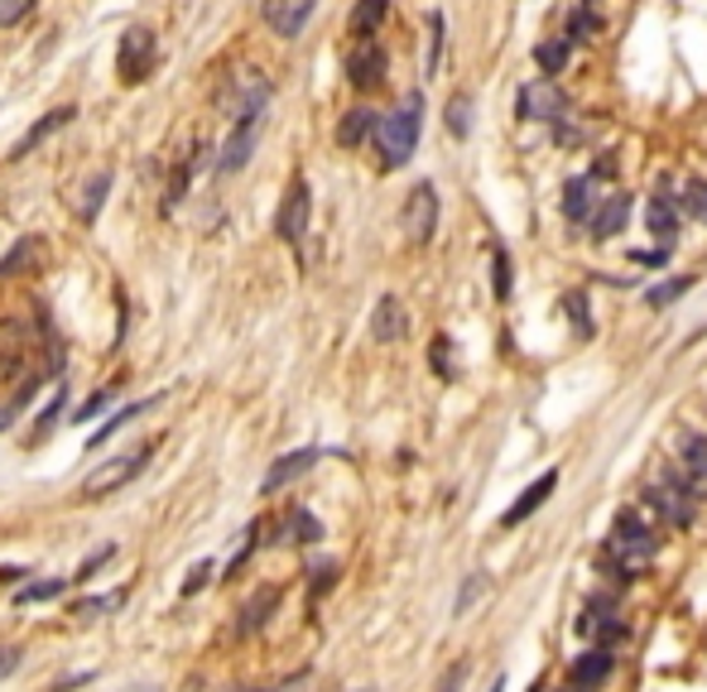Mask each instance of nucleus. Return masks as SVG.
Returning <instances> with one entry per match:
<instances>
[{
  "instance_id": "35",
  "label": "nucleus",
  "mask_w": 707,
  "mask_h": 692,
  "mask_svg": "<svg viewBox=\"0 0 707 692\" xmlns=\"http://www.w3.org/2000/svg\"><path fill=\"white\" fill-rule=\"evenodd\" d=\"M126 596L121 592H111V596H83V602H73L68 610L73 616H83V620H97V616H111V610H121Z\"/></svg>"
},
{
  "instance_id": "18",
  "label": "nucleus",
  "mask_w": 707,
  "mask_h": 692,
  "mask_svg": "<svg viewBox=\"0 0 707 692\" xmlns=\"http://www.w3.org/2000/svg\"><path fill=\"white\" fill-rule=\"evenodd\" d=\"M568 678H572V688H587V692H597L611 678V649H597V645H587L578 659H572V669H568Z\"/></svg>"
},
{
  "instance_id": "50",
  "label": "nucleus",
  "mask_w": 707,
  "mask_h": 692,
  "mask_svg": "<svg viewBox=\"0 0 707 692\" xmlns=\"http://www.w3.org/2000/svg\"><path fill=\"white\" fill-rule=\"evenodd\" d=\"M631 260H635V264H669V250H664V246H660V250H635Z\"/></svg>"
},
{
  "instance_id": "49",
  "label": "nucleus",
  "mask_w": 707,
  "mask_h": 692,
  "mask_svg": "<svg viewBox=\"0 0 707 692\" xmlns=\"http://www.w3.org/2000/svg\"><path fill=\"white\" fill-rule=\"evenodd\" d=\"M20 669V649H10V645H0V678H10Z\"/></svg>"
},
{
  "instance_id": "52",
  "label": "nucleus",
  "mask_w": 707,
  "mask_h": 692,
  "mask_svg": "<svg viewBox=\"0 0 707 692\" xmlns=\"http://www.w3.org/2000/svg\"><path fill=\"white\" fill-rule=\"evenodd\" d=\"M126 692H154V688H126Z\"/></svg>"
},
{
  "instance_id": "24",
  "label": "nucleus",
  "mask_w": 707,
  "mask_h": 692,
  "mask_svg": "<svg viewBox=\"0 0 707 692\" xmlns=\"http://www.w3.org/2000/svg\"><path fill=\"white\" fill-rule=\"evenodd\" d=\"M472 116H476L472 97H467V91H452L448 106H443V126H448V136H452V140H467V136H472Z\"/></svg>"
},
{
  "instance_id": "4",
  "label": "nucleus",
  "mask_w": 707,
  "mask_h": 692,
  "mask_svg": "<svg viewBox=\"0 0 707 692\" xmlns=\"http://www.w3.org/2000/svg\"><path fill=\"white\" fill-rule=\"evenodd\" d=\"M640 500H645L669 529H693V519H698V500H703V482L698 476H688L684 467H669L660 482L645 486V496Z\"/></svg>"
},
{
  "instance_id": "13",
  "label": "nucleus",
  "mask_w": 707,
  "mask_h": 692,
  "mask_svg": "<svg viewBox=\"0 0 707 692\" xmlns=\"http://www.w3.org/2000/svg\"><path fill=\"white\" fill-rule=\"evenodd\" d=\"M313 462H323V447H299V452L275 457V467L265 472V482H260V496H275V490H285L289 482H299L303 472H313Z\"/></svg>"
},
{
  "instance_id": "12",
  "label": "nucleus",
  "mask_w": 707,
  "mask_h": 692,
  "mask_svg": "<svg viewBox=\"0 0 707 692\" xmlns=\"http://www.w3.org/2000/svg\"><path fill=\"white\" fill-rule=\"evenodd\" d=\"M313 6L318 0H260V20L270 24L279 39H299L303 24L313 20Z\"/></svg>"
},
{
  "instance_id": "48",
  "label": "nucleus",
  "mask_w": 707,
  "mask_h": 692,
  "mask_svg": "<svg viewBox=\"0 0 707 692\" xmlns=\"http://www.w3.org/2000/svg\"><path fill=\"white\" fill-rule=\"evenodd\" d=\"M462 678H467V663H452L443 673V683H438V692H462Z\"/></svg>"
},
{
  "instance_id": "29",
  "label": "nucleus",
  "mask_w": 707,
  "mask_h": 692,
  "mask_svg": "<svg viewBox=\"0 0 707 692\" xmlns=\"http://www.w3.org/2000/svg\"><path fill=\"white\" fill-rule=\"evenodd\" d=\"M511 284H515V264H511V256H505V246H491V294L505 303V299H511Z\"/></svg>"
},
{
  "instance_id": "42",
  "label": "nucleus",
  "mask_w": 707,
  "mask_h": 692,
  "mask_svg": "<svg viewBox=\"0 0 707 692\" xmlns=\"http://www.w3.org/2000/svg\"><path fill=\"white\" fill-rule=\"evenodd\" d=\"M30 10H34V0H0V30H15Z\"/></svg>"
},
{
  "instance_id": "41",
  "label": "nucleus",
  "mask_w": 707,
  "mask_h": 692,
  "mask_svg": "<svg viewBox=\"0 0 707 692\" xmlns=\"http://www.w3.org/2000/svg\"><path fill=\"white\" fill-rule=\"evenodd\" d=\"M587 34H597V15H587V10H572V20H568V44H587Z\"/></svg>"
},
{
  "instance_id": "55",
  "label": "nucleus",
  "mask_w": 707,
  "mask_h": 692,
  "mask_svg": "<svg viewBox=\"0 0 707 692\" xmlns=\"http://www.w3.org/2000/svg\"><path fill=\"white\" fill-rule=\"evenodd\" d=\"M564 692H587V688H564Z\"/></svg>"
},
{
  "instance_id": "47",
  "label": "nucleus",
  "mask_w": 707,
  "mask_h": 692,
  "mask_svg": "<svg viewBox=\"0 0 707 692\" xmlns=\"http://www.w3.org/2000/svg\"><path fill=\"white\" fill-rule=\"evenodd\" d=\"M207 572H212V563H207V558H203V563H197V567L189 572V582H183V596H197V592H203Z\"/></svg>"
},
{
  "instance_id": "17",
  "label": "nucleus",
  "mask_w": 707,
  "mask_h": 692,
  "mask_svg": "<svg viewBox=\"0 0 707 692\" xmlns=\"http://www.w3.org/2000/svg\"><path fill=\"white\" fill-rule=\"evenodd\" d=\"M73 116H77V106H53V111H44V116H39V121H34V126L15 140V150H10V159H24L30 150H39V144H44V140L53 136V130L73 126Z\"/></svg>"
},
{
  "instance_id": "31",
  "label": "nucleus",
  "mask_w": 707,
  "mask_h": 692,
  "mask_svg": "<svg viewBox=\"0 0 707 692\" xmlns=\"http://www.w3.org/2000/svg\"><path fill=\"white\" fill-rule=\"evenodd\" d=\"M568 53H572V44H568V34H564V39H549V44H539V48H535V63H539V68L549 73V77H558V73L568 68Z\"/></svg>"
},
{
  "instance_id": "11",
  "label": "nucleus",
  "mask_w": 707,
  "mask_h": 692,
  "mask_svg": "<svg viewBox=\"0 0 707 692\" xmlns=\"http://www.w3.org/2000/svg\"><path fill=\"white\" fill-rule=\"evenodd\" d=\"M346 83L356 91H376L385 83V48L376 39H356V48L346 53Z\"/></svg>"
},
{
  "instance_id": "9",
  "label": "nucleus",
  "mask_w": 707,
  "mask_h": 692,
  "mask_svg": "<svg viewBox=\"0 0 707 692\" xmlns=\"http://www.w3.org/2000/svg\"><path fill=\"white\" fill-rule=\"evenodd\" d=\"M578 635L597 649H611L617 640H625V620L617 616V602L611 596H587V606L578 616Z\"/></svg>"
},
{
  "instance_id": "40",
  "label": "nucleus",
  "mask_w": 707,
  "mask_h": 692,
  "mask_svg": "<svg viewBox=\"0 0 707 692\" xmlns=\"http://www.w3.org/2000/svg\"><path fill=\"white\" fill-rule=\"evenodd\" d=\"M482 587H486V582H482V572H472V577H467V582H462V592H458V602H452V616H467V606H472V602H476V596H482Z\"/></svg>"
},
{
  "instance_id": "46",
  "label": "nucleus",
  "mask_w": 707,
  "mask_h": 692,
  "mask_svg": "<svg viewBox=\"0 0 707 692\" xmlns=\"http://www.w3.org/2000/svg\"><path fill=\"white\" fill-rule=\"evenodd\" d=\"M111 558H116V543H106V549H97V553H92V558H87V563H83V567H77V572H73V582H87V577H92V572H97L101 563H111Z\"/></svg>"
},
{
  "instance_id": "43",
  "label": "nucleus",
  "mask_w": 707,
  "mask_h": 692,
  "mask_svg": "<svg viewBox=\"0 0 707 692\" xmlns=\"http://www.w3.org/2000/svg\"><path fill=\"white\" fill-rule=\"evenodd\" d=\"M30 399H34V385H24V390H20L15 399H10V404H0V433H6V429H10V423H15V419H20V409H24V404H30Z\"/></svg>"
},
{
  "instance_id": "32",
  "label": "nucleus",
  "mask_w": 707,
  "mask_h": 692,
  "mask_svg": "<svg viewBox=\"0 0 707 692\" xmlns=\"http://www.w3.org/2000/svg\"><path fill=\"white\" fill-rule=\"evenodd\" d=\"M68 582H73V577H49V582H24V587L15 592V602H20V606H34V602H53V596H63V592H68Z\"/></svg>"
},
{
  "instance_id": "14",
  "label": "nucleus",
  "mask_w": 707,
  "mask_h": 692,
  "mask_svg": "<svg viewBox=\"0 0 707 692\" xmlns=\"http://www.w3.org/2000/svg\"><path fill=\"white\" fill-rule=\"evenodd\" d=\"M554 490H558V467H549V472H539L535 482H529V486H525V490H519V496H515V505H511V510L501 515V529H515V525H525V519L535 515L539 505H544V500L554 496Z\"/></svg>"
},
{
  "instance_id": "10",
  "label": "nucleus",
  "mask_w": 707,
  "mask_h": 692,
  "mask_svg": "<svg viewBox=\"0 0 707 692\" xmlns=\"http://www.w3.org/2000/svg\"><path fill=\"white\" fill-rule=\"evenodd\" d=\"M519 116H525V121H544V126H564L568 121V97L558 91L554 77L525 83L519 87Z\"/></svg>"
},
{
  "instance_id": "22",
  "label": "nucleus",
  "mask_w": 707,
  "mask_h": 692,
  "mask_svg": "<svg viewBox=\"0 0 707 692\" xmlns=\"http://www.w3.org/2000/svg\"><path fill=\"white\" fill-rule=\"evenodd\" d=\"M106 193H111V169H97L92 179L83 183V197H77V217H83L87 226L97 221V212H101V203H106Z\"/></svg>"
},
{
  "instance_id": "36",
  "label": "nucleus",
  "mask_w": 707,
  "mask_h": 692,
  "mask_svg": "<svg viewBox=\"0 0 707 692\" xmlns=\"http://www.w3.org/2000/svg\"><path fill=\"white\" fill-rule=\"evenodd\" d=\"M429 366L438 370V380H458V366H452V337H433Z\"/></svg>"
},
{
  "instance_id": "16",
  "label": "nucleus",
  "mask_w": 707,
  "mask_h": 692,
  "mask_svg": "<svg viewBox=\"0 0 707 692\" xmlns=\"http://www.w3.org/2000/svg\"><path fill=\"white\" fill-rule=\"evenodd\" d=\"M631 207H635L631 193H611V197H602L597 217L587 221V226H592V241H611V236H621L625 221H631Z\"/></svg>"
},
{
  "instance_id": "19",
  "label": "nucleus",
  "mask_w": 707,
  "mask_h": 692,
  "mask_svg": "<svg viewBox=\"0 0 707 692\" xmlns=\"http://www.w3.org/2000/svg\"><path fill=\"white\" fill-rule=\"evenodd\" d=\"M597 179L587 173V179H568L564 183V217L572 221V226H582V221H592L597 217Z\"/></svg>"
},
{
  "instance_id": "27",
  "label": "nucleus",
  "mask_w": 707,
  "mask_h": 692,
  "mask_svg": "<svg viewBox=\"0 0 707 692\" xmlns=\"http://www.w3.org/2000/svg\"><path fill=\"white\" fill-rule=\"evenodd\" d=\"M154 404H159V399H140V404H126V409H116V414H111V419H106V423H101V429H97V433H92V437H87V447H92V452H97V447L106 443V437H116V433H121V429H126V423H130V419H140V414H144V409H154Z\"/></svg>"
},
{
  "instance_id": "28",
  "label": "nucleus",
  "mask_w": 707,
  "mask_h": 692,
  "mask_svg": "<svg viewBox=\"0 0 707 692\" xmlns=\"http://www.w3.org/2000/svg\"><path fill=\"white\" fill-rule=\"evenodd\" d=\"M564 313H568V323H572V337H578V342H587V337H592V303H587V294H582V289H568V294H564Z\"/></svg>"
},
{
  "instance_id": "8",
  "label": "nucleus",
  "mask_w": 707,
  "mask_h": 692,
  "mask_svg": "<svg viewBox=\"0 0 707 692\" xmlns=\"http://www.w3.org/2000/svg\"><path fill=\"white\" fill-rule=\"evenodd\" d=\"M438 188L429 179L415 183L405 197V212H399V221H405V236H409V246H429L433 241V231H438Z\"/></svg>"
},
{
  "instance_id": "20",
  "label": "nucleus",
  "mask_w": 707,
  "mask_h": 692,
  "mask_svg": "<svg viewBox=\"0 0 707 692\" xmlns=\"http://www.w3.org/2000/svg\"><path fill=\"white\" fill-rule=\"evenodd\" d=\"M376 126H381V116L371 111V106H352V111L338 121V144L342 150H356L366 136H376Z\"/></svg>"
},
{
  "instance_id": "33",
  "label": "nucleus",
  "mask_w": 707,
  "mask_h": 692,
  "mask_svg": "<svg viewBox=\"0 0 707 692\" xmlns=\"http://www.w3.org/2000/svg\"><path fill=\"white\" fill-rule=\"evenodd\" d=\"M693 289V279L688 274H678V279H664V284H655V289H645V303L650 309H669V303H678Z\"/></svg>"
},
{
  "instance_id": "6",
  "label": "nucleus",
  "mask_w": 707,
  "mask_h": 692,
  "mask_svg": "<svg viewBox=\"0 0 707 692\" xmlns=\"http://www.w3.org/2000/svg\"><path fill=\"white\" fill-rule=\"evenodd\" d=\"M309 217H313V193H309V179H289L285 197H279V212H275V236L285 246H303V231H309Z\"/></svg>"
},
{
  "instance_id": "38",
  "label": "nucleus",
  "mask_w": 707,
  "mask_h": 692,
  "mask_svg": "<svg viewBox=\"0 0 707 692\" xmlns=\"http://www.w3.org/2000/svg\"><path fill=\"white\" fill-rule=\"evenodd\" d=\"M684 212H688V217H698V221L707 226V183H703V179H693L688 188H684Z\"/></svg>"
},
{
  "instance_id": "3",
  "label": "nucleus",
  "mask_w": 707,
  "mask_h": 692,
  "mask_svg": "<svg viewBox=\"0 0 707 692\" xmlns=\"http://www.w3.org/2000/svg\"><path fill=\"white\" fill-rule=\"evenodd\" d=\"M419 130H424V97L409 91L395 111L381 116L376 126V154H381V169H405L409 159L419 150Z\"/></svg>"
},
{
  "instance_id": "53",
  "label": "nucleus",
  "mask_w": 707,
  "mask_h": 692,
  "mask_svg": "<svg viewBox=\"0 0 707 692\" xmlns=\"http://www.w3.org/2000/svg\"><path fill=\"white\" fill-rule=\"evenodd\" d=\"M491 692H505V683H491Z\"/></svg>"
},
{
  "instance_id": "15",
  "label": "nucleus",
  "mask_w": 707,
  "mask_h": 692,
  "mask_svg": "<svg viewBox=\"0 0 707 692\" xmlns=\"http://www.w3.org/2000/svg\"><path fill=\"white\" fill-rule=\"evenodd\" d=\"M371 337H376L381 346H395V342L409 337V313H405V303H399L395 294H385L376 303V313H371Z\"/></svg>"
},
{
  "instance_id": "44",
  "label": "nucleus",
  "mask_w": 707,
  "mask_h": 692,
  "mask_svg": "<svg viewBox=\"0 0 707 692\" xmlns=\"http://www.w3.org/2000/svg\"><path fill=\"white\" fill-rule=\"evenodd\" d=\"M63 404H68V390H58V399H53V404L44 409V414H39V433H34V443H39V437H49V433H53V423H58Z\"/></svg>"
},
{
  "instance_id": "30",
  "label": "nucleus",
  "mask_w": 707,
  "mask_h": 692,
  "mask_svg": "<svg viewBox=\"0 0 707 692\" xmlns=\"http://www.w3.org/2000/svg\"><path fill=\"white\" fill-rule=\"evenodd\" d=\"M39 256H44V241H39V236H24V241H15V250L0 260V274H24V264H34Z\"/></svg>"
},
{
  "instance_id": "34",
  "label": "nucleus",
  "mask_w": 707,
  "mask_h": 692,
  "mask_svg": "<svg viewBox=\"0 0 707 692\" xmlns=\"http://www.w3.org/2000/svg\"><path fill=\"white\" fill-rule=\"evenodd\" d=\"M285 534L293 539V543H318L323 539V525L309 515V510H289V519H285Z\"/></svg>"
},
{
  "instance_id": "7",
  "label": "nucleus",
  "mask_w": 707,
  "mask_h": 692,
  "mask_svg": "<svg viewBox=\"0 0 707 692\" xmlns=\"http://www.w3.org/2000/svg\"><path fill=\"white\" fill-rule=\"evenodd\" d=\"M150 443L144 447H136V452H126V457H111V462H101L97 472L87 476L83 482V500H101V496H111V490H121V486H130L136 476L150 467Z\"/></svg>"
},
{
  "instance_id": "2",
  "label": "nucleus",
  "mask_w": 707,
  "mask_h": 692,
  "mask_svg": "<svg viewBox=\"0 0 707 692\" xmlns=\"http://www.w3.org/2000/svg\"><path fill=\"white\" fill-rule=\"evenodd\" d=\"M655 553H660L655 529H650L635 510H621L617 525H611V534H607V543H602V567L617 582H635L640 572L655 563Z\"/></svg>"
},
{
  "instance_id": "51",
  "label": "nucleus",
  "mask_w": 707,
  "mask_h": 692,
  "mask_svg": "<svg viewBox=\"0 0 707 692\" xmlns=\"http://www.w3.org/2000/svg\"><path fill=\"white\" fill-rule=\"evenodd\" d=\"M232 692H265V688H232Z\"/></svg>"
},
{
  "instance_id": "26",
  "label": "nucleus",
  "mask_w": 707,
  "mask_h": 692,
  "mask_svg": "<svg viewBox=\"0 0 707 692\" xmlns=\"http://www.w3.org/2000/svg\"><path fill=\"white\" fill-rule=\"evenodd\" d=\"M275 606H279V587H265V592L250 596V602L242 606V635H256L260 625L275 616Z\"/></svg>"
},
{
  "instance_id": "45",
  "label": "nucleus",
  "mask_w": 707,
  "mask_h": 692,
  "mask_svg": "<svg viewBox=\"0 0 707 692\" xmlns=\"http://www.w3.org/2000/svg\"><path fill=\"white\" fill-rule=\"evenodd\" d=\"M309 577H313V596H318V592H328L332 582H338V563H332V558H323V563H313V567H309Z\"/></svg>"
},
{
  "instance_id": "23",
  "label": "nucleus",
  "mask_w": 707,
  "mask_h": 692,
  "mask_svg": "<svg viewBox=\"0 0 707 692\" xmlns=\"http://www.w3.org/2000/svg\"><path fill=\"white\" fill-rule=\"evenodd\" d=\"M385 15H390V0H356L352 6V34L356 39H376Z\"/></svg>"
},
{
  "instance_id": "54",
  "label": "nucleus",
  "mask_w": 707,
  "mask_h": 692,
  "mask_svg": "<svg viewBox=\"0 0 707 692\" xmlns=\"http://www.w3.org/2000/svg\"><path fill=\"white\" fill-rule=\"evenodd\" d=\"M352 692H376V688H352Z\"/></svg>"
},
{
  "instance_id": "37",
  "label": "nucleus",
  "mask_w": 707,
  "mask_h": 692,
  "mask_svg": "<svg viewBox=\"0 0 707 692\" xmlns=\"http://www.w3.org/2000/svg\"><path fill=\"white\" fill-rule=\"evenodd\" d=\"M116 399H121V385H106V390H97V394H92V399H87V404H83V409H77V423H87V419H97V414H101V409H106V404H116Z\"/></svg>"
},
{
  "instance_id": "5",
  "label": "nucleus",
  "mask_w": 707,
  "mask_h": 692,
  "mask_svg": "<svg viewBox=\"0 0 707 692\" xmlns=\"http://www.w3.org/2000/svg\"><path fill=\"white\" fill-rule=\"evenodd\" d=\"M159 63V48H154V30H144V24H130L121 34V44H116V77H121L126 87H140L144 77L154 73Z\"/></svg>"
},
{
  "instance_id": "21",
  "label": "nucleus",
  "mask_w": 707,
  "mask_h": 692,
  "mask_svg": "<svg viewBox=\"0 0 707 692\" xmlns=\"http://www.w3.org/2000/svg\"><path fill=\"white\" fill-rule=\"evenodd\" d=\"M645 226H650V236H655V241L664 246V250H669L674 241H678V207L669 203V197H655V203H650L645 207Z\"/></svg>"
},
{
  "instance_id": "1",
  "label": "nucleus",
  "mask_w": 707,
  "mask_h": 692,
  "mask_svg": "<svg viewBox=\"0 0 707 692\" xmlns=\"http://www.w3.org/2000/svg\"><path fill=\"white\" fill-rule=\"evenodd\" d=\"M265 106H270V83H265V73H250L242 101H236L232 136L222 140L217 159H212V169H217V173H242V169L250 164V154H256V140H260V126H265Z\"/></svg>"
},
{
  "instance_id": "25",
  "label": "nucleus",
  "mask_w": 707,
  "mask_h": 692,
  "mask_svg": "<svg viewBox=\"0 0 707 692\" xmlns=\"http://www.w3.org/2000/svg\"><path fill=\"white\" fill-rule=\"evenodd\" d=\"M678 467L688 476H698L707 486V433H684L678 437Z\"/></svg>"
},
{
  "instance_id": "39",
  "label": "nucleus",
  "mask_w": 707,
  "mask_h": 692,
  "mask_svg": "<svg viewBox=\"0 0 707 692\" xmlns=\"http://www.w3.org/2000/svg\"><path fill=\"white\" fill-rule=\"evenodd\" d=\"M429 34H433V44H429V63H424V73H438V63H443V15H429Z\"/></svg>"
}]
</instances>
